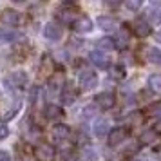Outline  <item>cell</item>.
Listing matches in <instances>:
<instances>
[{
    "label": "cell",
    "mask_w": 161,
    "mask_h": 161,
    "mask_svg": "<svg viewBox=\"0 0 161 161\" xmlns=\"http://www.w3.org/2000/svg\"><path fill=\"white\" fill-rule=\"evenodd\" d=\"M132 161H138V159H132Z\"/></svg>",
    "instance_id": "31"
},
{
    "label": "cell",
    "mask_w": 161,
    "mask_h": 161,
    "mask_svg": "<svg viewBox=\"0 0 161 161\" xmlns=\"http://www.w3.org/2000/svg\"><path fill=\"white\" fill-rule=\"evenodd\" d=\"M148 89L152 92H161V73H156V74L148 76Z\"/></svg>",
    "instance_id": "21"
},
{
    "label": "cell",
    "mask_w": 161,
    "mask_h": 161,
    "mask_svg": "<svg viewBox=\"0 0 161 161\" xmlns=\"http://www.w3.org/2000/svg\"><path fill=\"white\" fill-rule=\"evenodd\" d=\"M71 129H69V125H64V123H56L53 127V138L56 139V141H65V139L71 138Z\"/></svg>",
    "instance_id": "15"
},
{
    "label": "cell",
    "mask_w": 161,
    "mask_h": 161,
    "mask_svg": "<svg viewBox=\"0 0 161 161\" xmlns=\"http://www.w3.org/2000/svg\"><path fill=\"white\" fill-rule=\"evenodd\" d=\"M54 147L49 145V143H38L35 147V158L38 161H54Z\"/></svg>",
    "instance_id": "4"
},
{
    "label": "cell",
    "mask_w": 161,
    "mask_h": 161,
    "mask_svg": "<svg viewBox=\"0 0 161 161\" xmlns=\"http://www.w3.org/2000/svg\"><path fill=\"white\" fill-rule=\"evenodd\" d=\"M96 112H98V107L92 103V105H89V107L83 109V116L85 118H92V114H96Z\"/></svg>",
    "instance_id": "27"
},
{
    "label": "cell",
    "mask_w": 161,
    "mask_h": 161,
    "mask_svg": "<svg viewBox=\"0 0 161 161\" xmlns=\"http://www.w3.org/2000/svg\"><path fill=\"white\" fill-rule=\"evenodd\" d=\"M123 6H125L127 9H129V11H139L143 4H141V0H127Z\"/></svg>",
    "instance_id": "25"
},
{
    "label": "cell",
    "mask_w": 161,
    "mask_h": 161,
    "mask_svg": "<svg viewBox=\"0 0 161 161\" xmlns=\"http://www.w3.org/2000/svg\"><path fill=\"white\" fill-rule=\"evenodd\" d=\"M132 29H134V33L139 38H145V36H150L152 35V25H150L148 20H145V16H138L132 22Z\"/></svg>",
    "instance_id": "6"
},
{
    "label": "cell",
    "mask_w": 161,
    "mask_h": 161,
    "mask_svg": "<svg viewBox=\"0 0 161 161\" xmlns=\"http://www.w3.org/2000/svg\"><path fill=\"white\" fill-rule=\"evenodd\" d=\"M9 136V129L6 125H0V139H6Z\"/></svg>",
    "instance_id": "28"
},
{
    "label": "cell",
    "mask_w": 161,
    "mask_h": 161,
    "mask_svg": "<svg viewBox=\"0 0 161 161\" xmlns=\"http://www.w3.org/2000/svg\"><path fill=\"white\" fill-rule=\"evenodd\" d=\"M154 40H156V42H158V44L161 45V27L158 31H156V33H154Z\"/></svg>",
    "instance_id": "30"
},
{
    "label": "cell",
    "mask_w": 161,
    "mask_h": 161,
    "mask_svg": "<svg viewBox=\"0 0 161 161\" xmlns=\"http://www.w3.org/2000/svg\"><path fill=\"white\" fill-rule=\"evenodd\" d=\"M62 35H64V31H62V27H60L58 24H54V22L45 24L44 36L47 38V40H60V38H62Z\"/></svg>",
    "instance_id": "14"
},
{
    "label": "cell",
    "mask_w": 161,
    "mask_h": 161,
    "mask_svg": "<svg viewBox=\"0 0 161 161\" xmlns=\"http://www.w3.org/2000/svg\"><path fill=\"white\" fill-rule=\"evenodd\" d=\"M76 98H78V91L69 83V85H64V89H62V94H60V100H62V103L64 105H73L74 102H76Z\"/></svg>",
    "instance_id": "11"
},
{
    "label": "cell",
    "mask_w": 161,
    "mask_h": 161,
    "mask_svg": "<svg viewBox=\"0 0 161 161\" xmlns=\"http://www.w3.org/2000/svg\"><path fill=\"white\" fill-rule=\"evenodd\" d=\"M156 138H158V130H156V129H147V130L141 134V141H143L145 145L154 143V141H156Z\"/></svg>",
    "instance_id": "22"
},
{
    "label": "cell",
    "mask_w": 161,
    "mask_h": 161,
    "mask_svg": "<svg viewBox=\"0 0 161 161\" xmlns=\"http://www.w3.org/2000/svg\"><path fill=\"white\" fill-rule=\"evenodd\" d=\"M94 105L98 107V109H102V110L112 109V107L116 105V94H114L112 91H103V92H100V94H96Z\"/></svg>",
    "instance_id": "2"
},
{
    "label": "cell",
    "mask_w": 161,
    "mask_h": 161,
    "mask_svg": "<svg viewBox=\"0 0 161 161\" xmlns=\"http://www.w3.org/2000/svg\"><path fill=\"white\" fill-rule=\"evenodd\" d=\"M44 114H45L47 119H60V118L64 116V110H62V107H58V105L49 103V105H45Z\"/></svg>",
    "instance_id": "19"
},
{
    "label": "cell",
    "mask_w": 161,
    "mask_h": 161,
    "mask_svg": "<svg viewBox=\"0 0 161 161\" xmlns=\"http://www.w3.org/2000/svg\"><path fill=\"white\" fill-rule=\"evenodd\" d=\"M92 130H94V136H98V138H103V136H109V132L112 130L110 129V121L107 119V118H96L94 123H92Z\"/></svg>",
    "instance_id": "10"
},
{
    "label": "cell",
    "mask_w": 161,
    "mask_h": 161,
    "mask_svg": "<svg viewBox=\"0 0 161 161\" xmlns=\"http://www.w3.org/2000/svg\"><path fill=\"white\" fill-rule=\"evenodd\" d=\"M96 44H98V49H100V51H103V53L116 49V47H114V42H112V38H102V40H98Z\"/></svg>",
    "instance_id": "23"
},
{
    "label": "cell",
    "mask_w": 161,
    "mask_h": 161,
    "mask_svg": "<svg viewBox=\"0 0 161 161\" xmlns=\"http://www.w3.org/2000/svg\"><path fill=\"white\" fill-rule=\"evenodd\" d=\"M138 161H161V156L156 152H145L141 156V159H138Z\"/></svg>",
    "instance_id": "26"
},
{
    "label": "cell",
    "mask_w": 161,
    "mask_h": 161,
    "mask_svg": "<svg viewBox=\"0 0 161 161\" xmlns=\"http://www.w3.org/2000/svg\"><path fill=\"white\" fill-rule=\"evenodd\" d=\"M27 83H29V76H27L25 71H15L6 80V85H11V87H15V89H24Z\"/></svg>",
    "instance_id": "8"
},
{
    "label": "cell",
    "mask_w": 161,
    "mask_h": 161,
    "mask_svg": "<svg viewBox=\"0 0 161 161\" xmlns=\"http://www.w3.org/2000/svg\"><path fill=\"white\" fill-rule=\"evenodd\" d=\"M127 138H129V129H127V127H114V129L109 132V136H107L110 147L121 145Z\"/></svg>",
    "instance_id": "7"
},
{
    "label": "cell",
    "mask_w": 161,
    "mask_h": 161,
    "mask_svg": "<svg viewBox=\"0 0 161 161\" xmlns=\"http://www.w3.org/2000/svg\"><path fill=\"white\" fill-rule=\"evenodd\" d=\"M98 25L100 29L103 31H116L118 29V22L114 16H109V15H102L98 18Z\"/></svg>",
    "instance_id": "17"
},
{
    "label": "cell",
    "mask_w": 161,
    "mask_h": 161,
    "mask_svg": "<svg viewBox=\"0 0 161 161\" xmlns=\"http://www.w3.org/2000/svg\"><path fill=\"white\" fill-rule=\"evenodd\" d=\"M0 161H11V156L6 150H0Z\"/></svg>",
    "instance_id": "29"
},
{
    "label": "cell",
    "mask_w": 161,
    "mask_h": 161,
    "mask_svg": "<svg viewBox=\"0 0 161 161\" xmlns=\"http://www.w3.org/2000/svg\"><path fill=\"white\" fill-rule=\"evenodd\" d=\"M145 116L152 119H161V102H152L145 109Z\"/></svg>",
    "instance_id": "20"
},
{
    "label": "cell",
    "mask_w": 161,
    "mask_h": 161,
    "mask_svg": "<svg viewBox=\"0 0 161 161\" xmlns=\"http://www.w3.org/2000/svg\"><path fill=\"white\" fill-rule=\"evenodd\" d=\"M145 58L150 62V64H156V65H161V49L156 47V45H148L145 49Z\"/></svg>",
    "instance_id": "18"
},
{
    "label": "cell",
    "mask_w": 161,
    "mask_h": 161,
    "mask_svg": "<svg viewBox=\"0 0 161 161\" xmlns=\"http://www.w3.org/2000/svg\"><path fill=\"white\" fill-rule=\"evenodd\" d=\"M80 13H78V9L74 8V6H64V8L58 11V18L62 20L64 24H71L73 25L78 18H80Z\"/></svg>",
    "instance_id": "9"
},
{
    "label": "cell",
    "mask_w": 161,
    "mask_h": 161,
    "mask_svg": "<svg viewBox=\"0 0 161 161\" xmlns=\"http://www.w3.org/2000/svg\"><path fill=\"white\" fill-rule=\"evenodd\" d=\"M22 38L24 36L20 33H16L15 29H0V42L2 44H15Z\"/></svg>",
    "instance_id": "16"
},
{
    "label": "cell",
    "mask_w": 161,
    "mask_h": 161,
    "mask_svg": "<svg viewBox=\"0 0 161 161\" xmlns=\"http://www.w3.org/2000/svg\"><path fill=\"white\" fill-rule=\"evenodd\" d=\"M147 20L150 24H159L161 22V11L156 8H150L148 9V13H147Z\"/></svg>",
    "instance_id": "24"
},
{
    "label": "cell",
    "mask_w": 161,
    "mask_h": 161,
    "mask_svg": "<svg viewBox=\"0 0 161 161\" xmlns=\"http://www.w3.org/2000/svg\"><path fill=\"white\" fill-rule=\"evenodd\" d=\"M89 60H91L98 69H102V71H107V69L110 67L109 54H107V53H103V51H100V49H94V51L89 53Z\"/></svg>",
    "instance_id": "5"
},
{
    "label": "cell",
    "mask_w": 161,
    "mask_h": 161,
    "mask_svg": "<svg viewBox=\"0 0 161 161\" xmlns=\"http://www.w3.org/2000/svg\"><path fill=\"white\" fill-rule=\"evenodd\" d=\"M78 81H80V87L83 91H91V89L98 87V74L94 71H91V69H81Z\"/></svg>",
    "instance_id": "1"
},
{
    "label": "cell",
    "mask_w": 161,
    "mask_h": 161,
    "mask_svg": "<svg viewBox=\"0 0 161 161\" xmlns=\"http://www.w3.org/2000/svg\"><path fill=\"white\" fill-rule=\"evenodd\" d=\"M112 42H114V47L116 49H127L129 44H130V31L127 29V25H119L112 36Z\"/></svg>",
    "instance_id": "3"
},
{
    "label": "cell",
    "mask_w": 161,
    "mask_h": 161,
    "mask_svg": "<svg viewBox=\"0 0 161 161\" xmlns=\"http://www.w3.org/2000/svg\"><path fill=\"white\" fill-rule=\"evenodd\" d=\"M0 20L6 24V25L15 27V25L20 24V13L15 11V9H4V11H2V15H0Z\"/></svg>",
    "instance_id": "12"
},
{
    "label": "cell",
    "mask_w": 161,
    "mask_h": 161,
    "mask_svg": "<svg viewBox=\"0 0 161 161\" xmlns=\"http://www.w3.org/2000/svg\"><path fill=\"white\" fill-rule=\"evenodd\" d=\"M73 29L76 31V33H91V31L94 29V22H92L89 16L81 15L80 18L73 24Z\"/></svg>",
    "instance_id": "13"
}]
</instances>
